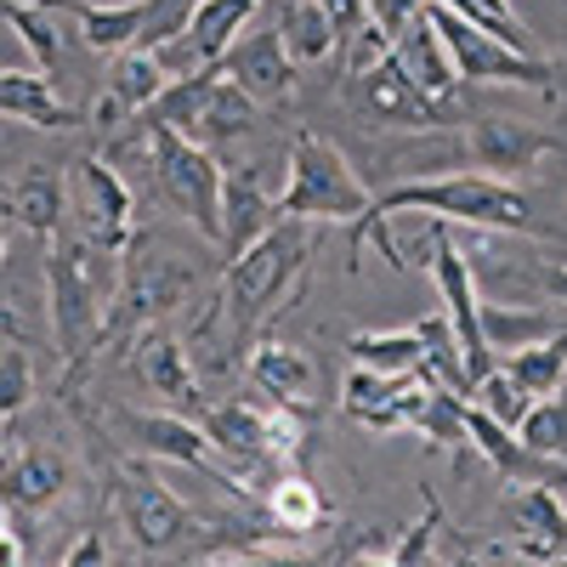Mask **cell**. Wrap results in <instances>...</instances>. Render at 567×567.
<instances>
[{
    "mask_svg": "<svg viewBox=\"0 0 567 567\" xmlns=\"http://www.w3.org/2000/svg\"><path fill=\"white\" fill-rule=\"evenodd\" d=\"M0 534H12V516H7V505H0Z\"/></svg>",
    "mask_w": 567,
    "mask_h": 567,
    "instance_id": "7bdbcfd3",
    "label": "cell"
},
{
    "mask_svg": "<svg viewBox=\"0 0 567 567\" xmlns=\"http://www.w3.org/2000/svg\"><path fill=\"white\" fill-rule=\"evenodd\" d=\"M307 256H312V245H307L301 221H272L245 256L227 261L216 301H210L205 318L194 323V341H216V336H221L216 363H233L239 352H250L256 336L272 323V312H278L284 301L301 296Z\"/></svg>",
    "mask_w": 567,
    "mask_h": 567,
    "instance_id": "7a4b0ae2",
    "label": "cell"
},
{
    "mask_svg": "<svg viewBox=\"0 0 567 567\" xmlns=\"http://www.w3.org/2000/svg\"><path fill=\"white\" fill-rule=\"evenodd\" d=\"M267 12H272V29L296 69H318L329 58H341V34L318 0H267Z\"/></svg>",
    "mask_w": 567,
    "mask_h": 567,
    "instance_id": "7402d4cb",
    "label": "cell"
},
{
    "mask_svg": "<svg viewBox=\"0 0 567 567\" xmlns=\"http://www.w3.org/2000/svg\"><path fill=\"white\" fill-rule=\"evenodd\" d=\"M550 318L534 312V307H499V301H483V341L488 352H516V347H534L550 336Z\"/></svg>",
    "mask_w": 567,
    "mask_h": 567,
    "instance_id": "1f68e13d",
    "label": "cell"
},
{
    "mask_svg": "<svg viewBox=\"0 0 567 567\" xmlns=\"http://www.w3.org/2000/svg\"><path fill=\"white\" fill-rule=\"evenodd\" d=\"M516 437L545 460H561L567 454V392L534 398V409L523 414V425H516Z\"/></svg>",
    "mask_w": 567,
    "mask_h": 567,
    "instance_id": "d6a6232c",
    "label": "cell"
},
{
    "mask_svg": "<svg viewBox=\"0 0 567 567\" xmlns=\"http://www.w3.org/2000/svg\"><path fill=\"white\" fill-rule=\"evenodd\" d=\"M278 221V194H267V165H233L221 176V256H245Z\"/></svg>",
    "mask_w": 567,
    "mask_h": 567,
    "instance_id": "ac0fdd59",
    "label": "cell"
},
{
    "mask_svg": "<svg viewBox=\"0 0 567 567\" xmlns=\"http://www.w3.org/2000/svg\"><path fill=\"white\" fill-rule=\"evenodd\" d=\"M194 290H199V261L171 256V250H165V256H148V245L136 239V250H131L125 267H120V290H114L109 318H103L97 358L125 352L131 336H142L148 323H165Z\"/></svg>",
    "mask_w": 567,
    "mask_h": 567,
    "instance_id": "8992f818",
    "label": "cell"
},
{
    "mask_svg": "<svg viewBox=\"0 0 567 567\" xmlns=\"http://www.w3.org/2000/svg\"><path fill=\"white\" fill-rule=\"evenodd\" d=\"M194 12H199V0H148V18H142L136 45L159 52V45L182 40V34H187V23H194Z\"/></svg>",
    "mask_w": 567,
    "mask_h": 567,
    "instance_id": "d590c367",
    "label": "cell"
},
{
    "mask_svg": "<svg viewBox=\"0 0 567 567\" xmlns=\"http://www.w3.org/2000/svg\"><path fill=\"white\" fill-rule=\"evenodd\" d=\"M516 386H523L528 398H550V392H567V329H550L545 341L534 347H516L505 352L499 363Z\"/></svg>",
    "mask_w": 567,
    "mask_h": 567,
    "instance_id": "83f0119b",
    "label": "cell"
},
{
    "mask_svg": "<svg viewBox=\"0 0 567 567\" xmlns=\"http://www.w3.org/2000/svg\"><path fill=\"white\" fill-rule=\"evenodd\" d=\"M425 18H432L460 85H528V91H539V97H556V69L539 52H516V45L494 40L488 29L449 12L443 0H425Z\"/></svg>",
    "mask_w": 567,
    "mask_h": 567,
    "instance_id": "9c48e42d",
    "label": "cell"
},
{
    "mask_svg": "<svg viewBox=\"0 0 567 567\" xmlns=\"http://www.w3.org/2000/svg\"><path fill=\"white\" fill-rule=\"evenodd\" d=\"M7 210L23 233H34V239H58L63 233V216H69V171L52 165V159H34L23 165V176L12 182L7 194Z\"/></svg>",
    "mask_w": 567,
    "mask_h": 567,
    "instance_id": "d6986e66",
    "label": "cell"
},
{
    "mask_svg": "<svg viewBox=\"0 0 567 567\" xmlns=\"http://www.w3.org/2000/svg\"><path fill=\"white\" fill-rule=\"evenodd\" d=\"M221 69V63H216ZM261 125V103L250 97V91H239L227 74L216 80V91L205 97V109H199V120H194V142H205V148H227V142H239V136H250Z\"/></svg>",
    "mask_w": 567,
    "mask_h": 567,
    "instance_id": "4316f807",
    "label": "cell"
},
{
    "mask_svg": "<svg viewBox=\"0 0 567 567\" xmlns=\"http://www.w3.org/2000/svg\"><path fill=\"white\" fill-rule=\"evenodd\" d=\"M210 567H329V561H318V556H284V550H227V556H216Z\"/></svg>",
    "mask_w": 567,
    "mask_h": 567,
    "instance_id": "8d00e7d4",
    "label": "cell"
},
{
    "mask_svg": "<svg viewBox=\"0 0 567 567\" xmlns=\"http://www.w3.org/2000/svg\"><path fill=\"white\" fill-rule=\"evenodd\" d=\"M420 567H477V556H437V550H432Z\"/></svg>",
    "mask_w": 567,
    "mask_h": 567,
    "instance_id": "ab89813d",
    "label": "cell"
},
{
    "mask_svg": "<svg viewBox=\"0 0 567 567\" xmlns=\"http://www.w3.org/2000/svg\"><path fill=\"white\" fill-rule=\"evenodd\" d=\"M550 154H556V136L539 131V125H528V120L483 114V120H471V125L460 131V159H471L483 176H499V182L534 171V165L550 159Z\"/></svg>",
    "mask_w": 567,
    "mask_h": 567,
    "instance_id": "4fadbf2b",
    "label": "cell"
},
{
    "mask_svg": "<svg viewBox=\"0 0 567 567\" xmlns=\"http://www.w3.org/2000/svg\"><path fill=\"white\" fill-rule=\"evenodd\" d=\"M120 256L97 250L85 233H58L40 245V272H45V312H52V341H58V398H74L80 381L97 363V336L109 301L120 290Z\"/></svg>",
    "mask_w": 567,
    "mask_h": 567,
    "instance_id": "3957f363",
    "label": "cell"
},
{
    "mask_svg": "<svg viewBox=\"0 0 567 567\" xmlns=\"http://www.w3.org/2000/svg\"><path fill=\"white\" fill-rule=\"evenodd\" d=\"M256 505H261V523L272 534H312V528L329 523V505L318 499V488L301 477L296 465L272 471V477L256 488Z\"/></svg>",
    "mask_w": 567,
    "mask_h": 567,
    "instance_id": "d4e9b609",
    "label": "cell"
},
{
    "mask_svg": "<svg viewBox=\"0 0 567 567\" xmlns=\"http://www.w3.org/2000/svg\"><path fill=\"white\" fill-rule=\"evenodd\" d=\"M369 187L347 165L336 142L318 131L290 136V159H284V187H278V221H358L369 210Z\"/></svg>",
    "mask_w": 567,
    "mask_h": 567,
    "instance_id": "5b68a950",
    "label": "cell"
},
{
    "mask_svg": "<svg viewBox=\"0 0 567 567\" xmlns=\"http://www.w3.org/2000/svg\"><path fill=\"white\" fill-rule=\"evenodd\" d=\"M142 154H148L154 165V182H159V199L182 216V221H194L199 239H210L221 250V176L227 165H216V154L205 148V142L194 136H182L171 125H142Z\"/></svg>",
    "mask_w": 567,
    "mask_h": 567,
    "instance_id": "52a82bcc",
    "label": "cell"
},
{
    "mask_svg": "<svg viewBox=\"0 0 567 567\" xmlns=\"http://www.w3.org/2000/svg\"><path fill=\"white\" fill-rule=\"evenodd\" d=\"M125 363H131V374H136V386H148L154 398H165V403H176V409H194V420H199V409H205V403H199V398H205L199 369H194V358H187V347L171 336V329L148 323L142 336H131Z\"/></svg>",
    "mask_w": 567,
    "mask_h": 567,
    "instance_id": "9a60e30c",
    "label": "cell"
},
{
    "mask_svg": "<svg viewBox=\"0 0 567 567\" xmlns=\"http://www.w3.org/2000/svg\"><path fill=\"white\" fill-rule=\"evenodd\" d=\"M171 85V69L159 63V52H148V45H131V52L114 58V74L103 85V97L91 103V125L97 131H125L136 125L142 114L154 109V97Z\"/></svg>",
    "mask_w": 567,
    "mask_h": 567,
    "instance_id": "e0dca14e",
    "label": "cell"
},
{
    "mask_svg": "<svg viewBox=\"0 0 567 567\" xmlns=\"http://www.w3.org/2000/svg\"><path fill=\"white\" fill-rule=\"evenodd\" d=\"M432 216V221H449V227H483V233H528V239H550V227L534 216L528 194H516L511 182L499 176H483V171H449V176H420V182H392L386 194H374L369 210L358 221H347V250H352V267L358 256L369 250V239L381 245V261L392 272H409L403 261V245L392 239V216Z\"/></svg>",
    "mask_w": 567,
    "mask_h": 567,
    "instance_id": "6da1fadb",
    "label": "cell"
},
{
    "mask_svg": "<svg viewBox=\"0 0 567 567\" xmlns=\"http://www.w3.org/2000/svg\"><path fill=\"white\" fill-rule=\"evenodd\" d=\"M0 120H18L34 131H69L80 114L58 97V85L40 69H0Z\"/></svg>",
    "mask_w": 567,
    "mask_h": 567,
    "instance_id": "603a6c76",
    "label": "cell"
},
{
    "mask_svg": "<svg viewBox=\"0 0 567 567\" xmlns=\"http://www.w3.org/2000/svg\"><path fill=\"white\" fill-rule=\"evenodd\" d=\"M347 358L358 369H374V374H414V369H425L420 363V329H363V336L347 341Z\"/></svg>",
    "mask_w": 567,
    "mask_h": 567,
    "instance_id": "f1b7e54d",
    "label": "cell"
},
{
    "mask_svg": "<svg viewBox=\"0 0 567 567\" xmlns=\"http://www.w3.org/2000/svg\"><path fill=\"white\" fill-rule=\"evenodd\" d=\"M0 23H12V34L29 45V58H34V69H40L45 80H52V74L63 69V40H58V23H52V12H45L40 0H7Z\"/></svg>",
    "mask_w": 567,
    "mask_h": 567,
    "instance_id": "f546056e",
    "label": "cell"
},
{
    "mask_svg": "<svg viewBox=\"0 0 567 567\" xmlns=\"http://www.w3.org/2000/svg\"><path fill=\"white\" fill-rule=\"evenodd\" d=\"M545 284H550V296H561V301H567V267H556Z\"/></svg>",
    "mask_w": 567,
    "mask_h": 567,
    "instance_id": "60d3db41",
    "label": "cell"
},
{
    "mask_svg": "<svg viewBox=\"0 0 567 567\" xmlns=\"http://www.w3.org/2000/svg\"><path fill=\"white\" fill-rule=\"evenodd\" d=\"M261 7H267V0H199V12H194V23H187V34L171 40V45H159V63L171 69V80L216 63L227 45L256 23Z\"/></svg>",
    "mask_w": 567,
    "mask_h": 567,
    "instance_id": "2e32d148",
    "label": "cell"
},
{
    "mask_svg": "<svg viewBox=\"0 0 567 567\" xmlns=\"http://www.w3.org/2000/svg\"><path fill=\"white\" fill-rule=\"evenodd\" d=\"M58 567H114V556H109V539H103V528H85L80 539H74V550L58 561Z\"/></svg>",
    "mask_w": 567,
    "mask_h": 567,
    "instance_id": "74e56055",
    "label": "cell"
},
{
    "mask_svg": "<svg viewBox=\"0 0 567 567\" xmlns=\"http://www.w3.org/2000/svg\"><path fill=\"white\" fill-rule=\"evenodd\" d=\"M114 425L125 432V443H131L142 460L187 465V471H199V477H210L221 494H239V499H245V483L221 465V454L210 449V437H205L199 420H187V414H131V409H120Z\"/></svg>",
    "mask_w": 567,
    "mask_h": 567,
    "instance_id": "8fae6325",
    "label": "cell"
},
{
    "mask_svg": "<svg viewBox=\"0 0 567 567\" xmlns=\"http://www.w3.org/2000/svg\"><path fill=\"white\" fill-rule=\"evenodd\" d=\"M74 182H80V233L97 250H109V256H131L136 250V239H142V221H136V199H131V182L114 171V159H103V154H85L80 165H74Z\"/></svg>",
    "mask_w": 567,
    "mask_h": 567,
    "instance_id": "7c38bea8",
    "label": "cell"
},
{
    "mask_svg": "<svg viewBox=\"0 0 567 567\" xmlns=\"http://www.w3.org/2000/svg\"><path fill=\"white\" fill-rule=\"evenodd\" d=\"M449 12H460L465 23H477V29H488L494 40H505V45H516V52H534V34H528V23L511 12V0H443Z\"/></svg>",
    "mask_w": 567,
    "mask_h": 567,
    "instance_id": "836d02e7",
    "label": "cell"
},
{
    "mask_svg": "<svg viewBox=\"0 0 567 567\" xmlns=\"http://www.w3.org/2000/svg\"><path fill=\"white\" fill-rule=\"evenodd\" d=\"M7 245H12V233H7V221H0V261H7Z\"/></svg>",
    "mask_w": 567,
    "mask_h": 567,
    "instance_id": "b9f144b4",
    "label": "cell"
},
{
    "mask_svg": "<svg viewBox=\"0 0 567 567\" xmlns=\"http://www.w3.org/2000/svg\"><path fill=\"white\" fill-rule=\"evenodd\" d=\"M114 516H120L125 539L148 556V561L182 550L187 539H199V534L210 528L194 505H182V499L159 483V471H154L148 460H120V465H114Z\"/></svg>",
    "mask_w": 567,
    "mask_h": 567,
    "instance_id": "ba28073f",
    "label": "cell"
},
{
    "mask_svg": "<svg viewBox=\"0 0 567 567\" xmlns=\"http://www.w3.org/2000/svg\"><path fill=\"white\" fill-rule=\"evenodd\" d=\"M516 534H523V556H539V561H556L567 556V499L550 488V483H516V494L505 499Z\"/></svg>",
    "mask_w": 567,
    "mask_h": 567,
    "instance_id": "ffe728a7",
    "label": "cell"
},
{
    "mask_svg": "<svg viewBox=\"0 0 567 567\" xmlns=\"http://www.w3.org/2000/svg\"><path fill=\"white\" fill-rule=\"evenodd\" d=\"M0 12H7V0H0Z\"/></svg>",
    "mask_w": 567,
    "mask_h": 567,
    "instance_id": "ee69618b",
    "label": "cell"
},
{
    "mask_svg": "<svg viewBox=\"0 0 567 567\" xmlns=\"http://www.w3.org/2000/svg\"><path fill=\"white\" fill-rule=\"evenodd\" d=\"M392 52H398V63L414 74V85L432 91L437 103H454V97H460V74H454V63H449V52H443L432 18H425V7L392 34Z\"/></svg>",
    "mask_w": 567,
    "mask_h": 567,
    "instance_id": "cb8c5ba5",
    "label": "cell"
},
{
    "mask_svg": "<svg viewBox=\"0 0 567 567\" xmlns=\"http://www.w3.org/2000/svg\"><path fill=\"white\" fill-rule=\"evenodd\" d=\"M341 91H347V109L369 125H392V131H449L460 120L454 103H437L432 91H420L414 74L398 63L392 52V34L381 23H363L347 45H341Z\"/></svg>",
    "mask_w": 567,
    "mask_h": 567,
    "instance_id": "277c9868",
    "label": "cell"
},
{
    "mask_svg": "<svg viewBox=\"0 0 567 567\" xmlns=\"http://www.w3.org/2000/svg\"><path fill=\"white\" fill-rule=\"evenodd\" d=\"M414 374H374V369H347L341 381V409L369 425V432H403V392Z\"/></svg>",
    "mask_w": 567,
    "mask_h": 567,
    "instance_id": "484cf974",
    "label": "cell"
},
{
    "mask_svg": "<svg viewBox=\"0 0 567 567\" xmlns=\"http://www.w3.org/2000/svg\"><path fill=\"white\" fill-rule=\"evenodd\" d=\"M471 403H477V409H488L499 425H511V432H516V425H523V414L534 409V398H528L523 386H516L505 369H488L483 381L471 386Z\"/></svg>",
    "mask_w": 567,
    "mask_h": 567,
    "instance_id": "e575fe53",
    "label": "cell"
},
{
    "mask_svg": "<svg viewBox=\"0 0 567 567\" xmlns=\"http://www.w3.org/2000/svg\"><path fill=\"white\" fill-rule=\"evenodd\" d=\"M432 221V216H425ZM432 278H437V296H443V318L454 329V341L465 352V369H471V386L494 369V352L483 341V296H477V278H471V261L460 256V245L449 239V221H432Z\"/></svg>",
    "mask_w": 567,
    "mask_h": 567,
    "instance_id": "30bf717a",
    "label": "cell"
},
{
    "mask_svg": "<svg viewBox=\"0 0 567 567\" xmlns=\"http://www.w3.org/2000/svg\"><path fill=\"white\" fill-rule=\"evenodd\" d=\"M216 63L239 91H250L261 109H284L296 97V63H290V52H284V40H278L272 23H250Z\"/></svg>",
    "mask_w": 567,
    "mask_h": 567,
    "instance_id": "5bb4252c",
    "label": "cell"
},
{
    "mask_svg": "<svg viewBox=\"0 0 567 567\" xmlns=\"http://www.w3.org/2000/svg\"><path fill=\"white\" fill-rule=\"evenodd\" d=\"M0 567H29V550L18 534H0Z\"/></svg>",
    "mask_w": 567,
    "mask_h": 567,
    "instance_id": "f35d334b",
    "label": "cell"
},
{
    "mask_svg": "<svg viewBox=\"0 0 567 567\" xmlns=\"http://www.w3.org/2000/svg\"><path fill=\"white\" fill-rule=\"evenodd\" d=\"M420 363H425V374H432V381H443L449 392L471 398V369H465V352H460V341H454L449 318H425V323H420Z\"/></svg>",
    "mask_w": 567,
    "mask_h": 567,
    "instance_id": "4dcf8cb0",
    "label": "cell"
},
{
    "mask_svg": "<svg viewBox=\"0 0 567 567\" xmlns=\"http://www.w3.org/2000/svg\"><path fill=\"white\" fill-rule=\"evenodd\" d=\"M245 381L267 398V403H307L318 386V369L301 347L290 341H256L245 352Z\"/></svg>",
    "mask_w": 567,
    "mask_h": 567,
    "instance_id": "44dd1931",
    "label": "cell"
}]
</instances>
